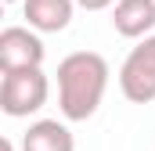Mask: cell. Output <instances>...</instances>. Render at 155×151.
<instances>
[{
  "label": "cell",
  "instance_id": "cell-7",
  "mask_svg": "<svg viewBox=\"0 0 155 151\" xmlns=\"http://www.w3.org/2000/svg\"><path fill=\"white\" fill-rule=\"evenodd\" d=\"M22 151H76V140L69 133L65 122L58 119H40L25 130L22 137Z\"/></svg>",
  "mask_w": 155,
  "mask_h": 151
},
{
  "label": "cell",
  "instance_id": "cell-9",
  "mask_svg": "<svg viewBox=\"0 0 155 151\" xmlns=\"http://www.w3.org/2000/svg\"><path fill=\"white\" fill-rule=\"evenodd\" d=\"M4 4H15V0H4Z\"/></svg>",
  "mask_w": 155,
  "mask_h": 151
},
{
  "label": "cell",
  "instance_id": "cell-6",
  "mask_svg": "<svg viewBox=\"0 0 155 151\" xmlns=\"http://www.w3.org/2000/svg\"><path fill=\"white\" fill-rule=\"evenodd\" d=\"M76 0H22V14L33 33H61L69 29Z\"/></svg>",
  "mask_w": 155,
  "mask_h": 151
},
{
  "label": "cell",
  "instance_id": "cell-8",
  "mask_svg": "<svg viewBox=\"0 0 155 151\" xmlns=\"http://www.w3.org/2000/svg\"><path fill=\"white\" fill-rule=\"evenodd\" d=\"M119 0H76V7L83 11H105V7H116Z\"/></svg>",
  "mask_w": 155,
  "mask_h": 151
},
{
  "label": "cell",
  "instance_id": "cell-5",
  "mask_svg": "<svg viewBox=\"0 0 155 151\" xmlns=\"http://www.w3.org/2000/svg\"><path fill=\"white\" fill-rule=\"evenodd\" d=\"M112 25L126 40H148L155 36V0H119L112 7Z\"/></svg>",
  "mask_w": 155,
  "mask_h": 151
},
{
  "label": "cell",
  "instance_id": "cell-2",
  "mask_svg": "<svg viewBox=\"0 0 155 151\" xmlns=\"http://www.w3.org/2000/svg\"><path fill=\"white\" fill-rule=\"evenodd\" d=\"M47 94H51V83L43 69H22V72H4L0 83V108L11 119H25V115L40 112L47 104Z\"/></svg>",
  "mask_w": 155,
  "mask_h": 151
},
{
  "label": "cell",
  "instance_id": "cell-4",
  "mask_svg": "<svg viewBox=\"0 0 155 151\" xmlns=\"http://www.w3.org/2000/svg\"><path fill=\"white\" fill-rule=\"evenodd\" d=\"M43 40L29 25H7L0 33V72H22L43 65Z\"/></svg>",
  "mask_w": 155,
  "mask_h": 151
},
{
  "label": "cell",
  "instance_id": "cell-3",
  "mask_svg": "<svg viewBox=\"0 0 155 151\" xmlns=\"http://www.w3.org/2000/svg\"><path fill=\"white\" fill-rule=\"evenodd\" d=\"M119 90H123V97L134 101V104L155 101V36L141 40V43L126 54V61H123V69H119Z\"/></svg>",
  "mask_w": 155,
  "mask_h": 151
},
{
  "label": "cell",
  "instance_id": "cell-1",
  "mask_svg": "<svg viewBox=\"0 0 155 151\" xmlns=\"http://www.w3.org/2000/svg\"><path fill=\"white\" fill-rule=\"evenodd\" d=\"M108 90V61L94 50H72L58 61V108L69 122H87Z\"/></svg>",
  "mask_w": 155,
  "mask_h": 151
}]
</instances>
